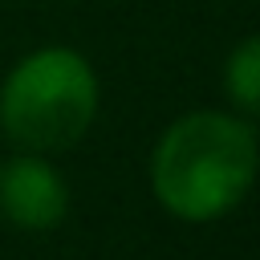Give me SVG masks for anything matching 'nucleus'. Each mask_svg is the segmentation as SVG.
I'll list each match as a JSON object with an SVG mask.
<instances>
[{
  "label": "nucleus",
  "mask_w": 260,
  "mask_h": 260,
  "mask_svg": "<svg viewBox=\"0 0 260 260\" xmlns=\"http://www.w3.org/2000/svg\"><path fill=\"white\" fill-rule=\"evenodd\" d=\"M69 211L65 175L32 150H20L0 162V215L20 232H49Z\"/></svg>",
  "instance_id": "3"
},
{
  "label": "nucleus",
  "mask_w": 260,
  "mask_h": 260,
  "mask_svg": "<svg viewBox=\"0 0 260 260\" xmlns=\"http://www.w3.org/2000/svg\"><path fill=\"white\" fill-rule=\"evenodd\" d=\"M223 93L240 114L260 118V32L244 37L228 53V61H223Z\"/></svg>",
  "instance_id": "4"
},
{
  "label": "nucleus",
  "mask_w": 260,
  "mask_h": 260,
  "mask_svg": "<svg viewBox=\"0 0 260 260\" xmlns=\"http://www.w3.org/2000/svg\"><path fill=\"white\" fill-rule=\"evenodd\" d=\"M102 85L93 65L69 45L24 53L0 81V130L12 146L53 154L85 138L98 118Z\"/></svg>",
  "instance_id": "2"
},
{
  "label": "nucleus",
  "mask_w": 260,
  "mask_h": 260,
  "mask_svg": "<svg viewBox=\"0 0 260 260\" xmlns=\"http://www.w3.org/2000/svg\"><path fill=\"white\" fill-rule=\"evenodd\" d=\"M154 203L183 223H211L236 211L260 179V138L228 110H191L150 146Z\"/></svg>",
  "instance_id": "1"
}]
</instances>
